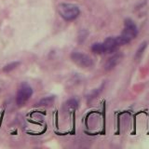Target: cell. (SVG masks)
Here are the masks:
<instances>
[{"instance_id": "6da1fadb", "label": "cell", "mask_w": 149, "mask_h": 149, "mask_svg": "<svg viewBox=\"0 0 149 149\" xmlns=\"http://www.w3.org/2000/svg\"><path fill=\"white\" fill-rule=\"evenodd\" d=\"M138 34V29L136 24L132 19H126L124 22V29L121 33V35L116 36V41L119 46H123L130 43L132 39L136 37Z\"/></svg>"}, {"instance_id": "7a4b0ae2", "label": "cell", "mask_w": 149, "mask_h": 149, "mask_svg": "<svg viewBox=\"0 0 149 149\" xmlns=\"http://www.w3.org/2000/svg\"><path fill=\"white\" fill-rule=\"evenodd\" d=\"M58 11L60 15L62 16V18H63L65 21L68 22L74 20L76 18H77L79 13H80L79 8L77 5H74L71 3H63L59 5Z\"/></svg>"}, {"instance_id": "3957f363", "label": "cell", "mask_w": 149, "mask_h": 149, "mask_svg": "<svg viewBox=\"0 0 149 149\" xmlns=\"http://www.w3.org/2000/svg\"><path fill=\"white\" fill-rule=\"evenodd\" d=\"M33 94V88L27 83H22L19 88L16 95V104L18 106L24 105Z\"/></svg>"}, {"instance_id": "277c9868", "label": "cell", "mask_w": 149, "mask_h": 149, "mask_svg": "<svg viewBox=\"0 0 149 149\" xmlns=\"http://www.w3.org/2000/svg\"><path fill=\"white\" fill-rule=\"evenodd\" d=\"M71 60L73 63L82 68H88L93 65V61L90 56L78 51H74L71 54Z\"/></svg>"}, {"instance_id": "5b68a950", "label": "cell", "mask_w": 149, "mask_h": 149, "mask_svg": "<svg viewBox=\"0 0 149 149\" xmlns=\"http://www.w3.org/2000/svg\"><path fill=\"white\" fill-rule=\"evenodd\" d=\"M102 47H104V54L112 53L118 49L119 47L116 37H107V38L102 42Z\"/></svg>"}, {"instance_id": "8992f818", "label": "cell", "mask_w": 149, "mask_h": 149, "mask_svg": "<svg viewBox=\"0 0 149 149\" xmlns=\"http://www.w3.org/2000/svg\"><path fill=\"white\" fill-rule=\"evenodd\" d=\"M122 59H123V54H121V53L114 54L112 57H110L107 60V62L104 64V69L106 71H110V70L114 69L116 65L122 61Z\"/></svg>"}, {"instance_id": "52a82bcc", "label": "cell", "mask_w": 149, "mask_h": 149, "mask_svg": "<svg viewBox=\"0 0 149 149\" xmlns=\"http://www.w3.org/2000/svg\"><path fill=\"white\" fill-rule=\"evenodd\" d=\"M77 106H78V102L76 99H69L68 101L65 102L63 108L66 113L70 114V113H73L74 111H76Z\"/></svg>"}, {"instance_id": "ba28073f", "label": "cell", "mask_w": 149, "mask_h": 149, "mask_svg": "<svg viewBox=\"0 0 149 149\" xmlns=\"http://www.w3.org/2000/svg\"><path fill=\"white\" fill-rule=\"evenodd\" d=\"M91 51L95 54H104L102 43H94L91 46Z\"/></svg>"}, {"instance_id": "9c48e42d", "label": "cell", "mask_w": 149, "mask_h": 149, "mask_svg": "<svg viewBox=\"0 0 149 149\" xmlns=\"http://www.w3.org/2000/svg\"><path fill=\"white\" fill-rule=\"evenodd\" d=\"M146 47H147V43L146 42H143V43H142L141 45H140V47L138 48L137 51H136V53H135V60H140L142 58V56L143 54V51L146 50Z\"/></svg>"}, {"instance_id": "30bf717a", "label": "cell", "mask_w": 149, "mask_h": 149, "mask_svg": "<svg viewBox=\"0 0 149 149\" xmlns=\"http://www.w3.org/2000/svg\"><path fill=\"white\" fill-rule=\"evenodd\" d=\"M54 100H55L54 96L45 97L38 102V105H40V106H49V105L52 104V102H54Z\"/></svg>"}, {"instance_id": "8fae6325", "label": "cell", "mask_w": 149, "mask_h": 149, "mask_svg": "<svg viewBox=\"0 0 149 149\" xmlns=\"http://www.w3.org/2000/svg\"><path fill=\"white\" fill-rule=\"evenodd\" d=\"M19 64H20V63H19V62H13L11 63H8V64L6 65V66H4L3 71L4 72H10V71H12L13 69H15Z\"/></svg>"}]
</instances>
